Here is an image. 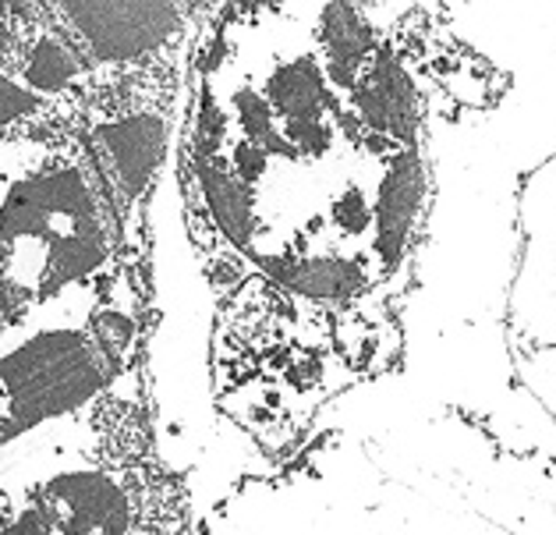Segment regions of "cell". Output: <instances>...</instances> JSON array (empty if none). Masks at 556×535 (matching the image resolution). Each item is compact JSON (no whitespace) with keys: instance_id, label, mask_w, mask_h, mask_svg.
Masks as SVG:
<instances>
[{"instance_id":"cell-6","label":"cell","mask_w":556,"mask_h":535,"mask_svg":"<svg viewBox=\"0 0 556 535\" xmlns=\"http://www.w3.org/2000/svg\"><path fill=\"white\" fill-rule=\"evenodd\" d=\"M22 82L39 100H64V96L86 89L89 64L83 53L75 50L72 39H67V33L61 29L58 11H50L47 29L36 39L29 61L22 67Z\"/></svg>"},{"instance_id":"cell-1","label":"cell","mask_w":556,"mask_h":535,"mask_svg":"<svg viewBox=\"0 0 556 535\" xmlns=\"http://www.w3.org/2000/svg\"><path fill=\"white\" fill-rule=\"evenodd\" d=\"M117 252V213L86 139L43 149V167L11 182L0 199V266L33 301L92 281L100 306H114V291L128 284L114 270Z\"/></svg>"},{"instance_id":"cell-3","label":"cell","mask_w":556,"mask_h":535,"mask_svg":"<svg viewBox=\"0 0 556 535\" xmlns=\"http://www.w3.org/2000/svg\"><path fill=\"white\" fill-rule=\"evenodd\" d=\"M61 29L83 53L89 72H135L188 58L192 25L206 18V4H106L72 0L53 4Z\"/></svg>"},{"instance_id":"cell-8","label":"cell","mask_w":556,"mask_h":535,"mask_svg":"<svg viewBox=\"0 0 556 535\" xmlns=\"http://www.w3.org/2000/svg\"><path fill=\"white\" fill-rule=\"evenodd\" d=\"M50 532H53V528H50V521H47V514H43V507L33 503L29 511L15 518V525L4 528L0 535H50Z\"/></svg>"},{"instance_id":"cell-5","label":"cell","mask_w":556,"mask_h":535,"mask_svg":"<svg viewBox=\"0 0 556 535\" xmlns=\"http://www.w3.org/2000/svg\"><path fill=\"white\" fill-rule=\"evenodd\" d=\"M514 359H521V380L546 401L556 422V256L549 263L525 256V287L514 298Z\"/></svg>"},{"instance_id":"cell-2","label":"cell","mask_w":556,"mask_h":535,"mask_svg":"<svg viewBox=\"0 0 556 535\" xmlns=\"http://www.w3.org/2000/svg\"><path fill=\"white\" fill-rule=\"evenodd\" d=\"M121 373L86 326L39 331L0 354V444L33 425L92 408Z\"/></svg>"},{"instance_id":"cell-4","label":"cell","mask_w":556,"mask_h":535,"mask_svg":"<svg viewBox=\"0 0 556 535\" xmlns=\"http://www.w3.org/2000/svg\"><path fill=\"white\" fill-rule=\"evenodd\" d=\"M135 478L139 469L61 472L39 489L36 503L58 535H128L135 521Z\"/></svg>"},{"instance_id":"cell-7","label":"cell","mask_w":556,"mask_h":535,"mask_svg":"<svg viewBox=\"0 0 556 535\" xmlns=\"http://www.w3.org/2000/svg\"><path fill=\"white\" fill-rule=\"evenodd\" d=\"M47 100H39L33 89L18 86L15 78L0 75V132L22 125L25 117H33Z\"/></svg>"}]
</instances>
